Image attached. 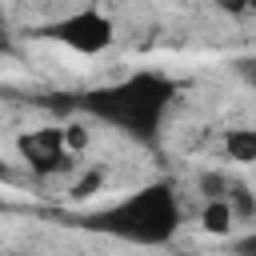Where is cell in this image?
I'll list each match as a JSON object with an SVG mask.
<instances>
[{"instance_id":"cell-4","label":"cell","mask_w":256,"mask_h":256,"mask_svg":"<svg viewBox=\"0 0 256 256\" xmlns=\"http://www.w3.org/2000/svg\"><path fill=\"white\" fill-rule=\"evenodd\" d=\"M20 152L28 160V168L36 176H56L68 168V140H64V128H44V132H32V136H20Z\"/></svg>"},{"instance_id":"cell-3","label":"cell","mask_w":256,"mask_h":256,"mask_svg":"<svg viewBox=\"0 0 256 256\" xmlns=\"http://www.w3.org/2000/svg\"><path fill=\"white\" fill-rule=\"evenodd\" d=\"M44 32H48L52 40L68 44L72 52H84V56H96V52H104V48L112 44V20L100 16V12H72V16H64V20L48 24Z\"/></svg>"},{"instance_id":"cell-2","label":"cell","mask_w":256,"mask_h":256,"mask_svg":"<svg viewBox=\"0 0 256 256\" xmlns=\"http://www.w3.org/2000/svg\"><path fill=\"white\" fill-rule=\"evenodd\" d=\"M176 220H180V208H176V196L172 188L156 184V188H144L136 192L132 200L116 204L112 212L96 216L92 228H104V232H116L124 240H136V244H160L176 232Z\"/></svg>"},{"instance_id":"cell-9","label":"cell","mask_w":256,"mask_h":256,"mask_svg":"<svg viewBox=\"0 0 256 256\" xmlns=\"http://www.w3.org/2000/svg\"><path fill=\"white\" fill-rule=\"evenodd\" d=\"M228 184H232V180H224L220 172H204V176H200V192H204L208 200H224V196H228Z\"/></svg>"},{"instance_id":"cell-7","label":"cell","mask_w":256,"mask_h":256,"mask_svg":"<svg viewBox=\"0 0 256 256\" xmlns=\"http://www.w3.org/2000/svg\"><path fill=\"white\" fill-rule=\"evenodd\" d=\"M228 204H232L236 220H252L256 216V196L248 192V184H228Z\"/></svg>"},{"instance_id":"cell-12","label":"cell","mask_w":256,"mask_h":256,"mask_svg":"<svg viewBox=\"0 0 256 256\" xmlns=\"http://www.w3.org/2000/svg\"><path fill=\"white\" fill-rule=\"evenodd\" d=\"M216 8H224V12H248V8H256V0H212Z\"/></svg>"},{"instance_id":"cell-1","label":"cell","mask_w":256,"mask_h":256,"mask_svg":"<svg viewBox=\"0 0 256 256\" xmlns=\"http://www.w3.org/2000/svg\"><path fill=\"white\" fill-rule=\"evenodd\" d=\"M168 100H172V84H168V80H160V76H132V80L120 84V88L96 92V96L88 100V108H92L96 116H104V120L136 132L140 140H148L152 128H156V120L164 116Z\"/></svg>"},{"instance_id":"cell-6","label":"cell","mask_w":256,"mask_h":256,"mask_svg":"<svg viewBox=\"0 0 256 256\" xmlns=\"http://www.w3.org/2000/svg\"><path fill=\"white\" fill-rule=\"evenodd\" d=\"M232 220H236V212H232L228 196H224V200H208L204 212H200V224H204V232H212V236H224V232L232 228Z\"/></svg>"},{"instance_id":"cell-13","label":"cell","mask_w":256,"mask_h":256,"mask_svg":"<svg viewBox=\"0 0 256 256\" xmlns=\"http://www.w3.org/2000/svg\"><path fill=\"white\" fill-rule=\"evenodd\" d=\"M236 252H244V256H256V232H248V236H240L236 244H232Z\"/></svg>"},{"instance_id":"cell-10","label":"cell","mask_w":256,"mask_h":256,"mask_svg":"<svg viewBox=\"0 0 256 256\" xmlns=\"http://www.w3.org/2000/svg\"><path fill=\"white\" fill-rule=\"evenodd\" d=\"M64 140H68V148H72V152H80V148L88 144V132H84L80 124H68V128H64Z\"/></svg>"},{"instance_id":"cell-8","label":"cell","mask_w":256,"mask_h":256,"mask_svg":"<svg viewBox=\"0 0 256 256\" xmlns=\"http://www.w3.org/2000/svg\"><path fill=\"white\" fill-rule=\"evenodd\" d=\"M104 180H108V172H104V168H88V172L72 184V192H68V196H72V200H88L92 192H100V188H104Z\"/></svg>"},{"instance_id":"cell-11","label":"cell","mask_w":256,"mask_h":256,"mask_svg":"<svg viewBox=\"0 0 256 256\" xmlns=\"http://www.w3.org/2000/svg\"><path fill=\"white\" fill-rule=\"evenodd\" d=\"M236 72L244 76V84L256 88V56H240V60H236Z\"/></svg>"},{"instance_id":"cell-5","label":"cell","mask_w":256,"mask_h":256,"mask_svg":"<svg viewBox=\"0 0 256 256\" xmlns=\"http://www.w3.org/2000/svg\"><path fill=\"white\" fill-rule=\"evenodd\" d=\"M224 152L236 164H256V128H228L224 132Z\"/></svg>"}]
</instances>
